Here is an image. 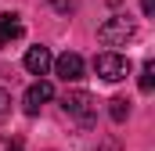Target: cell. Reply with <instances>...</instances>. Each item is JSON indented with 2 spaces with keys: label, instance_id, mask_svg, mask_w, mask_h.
<instances>
[{
  "label": "cell",
  "instance_id": "obj_1",
  "mask_svg": "<svg viewBox=\"0 0 155 151\" xmlns=\"http://www.w3.org/2000/svg\"><path fill=\"white\" fill-rule=\"evenodd\" d=\"M134 33H137V25H134L130 14H112L108 22H101L97 40L105 47H126V40H134Z\"/></svg>",
  "mask_w": 155,
  "mask_h": 151
},
{
  "label": "cell",
  "instance_id": "obj_2",
  "mask_svg": "<svg viewBox=\"0 0 155 151\" xmlns=\"http://www.w3.org/2000/svg\"><path fill=\"white\" fill-rule=\"evenodd\" d=\"M61 108L72 115V119H79L83 126H94V119H97V101H94L87 90H69V94L61 97Z\"/></svg>",
  "mask_w": 155,
  "mask_h": 151
},
{
  "label": "cell",
  "instance_id": "obj_3",
  "mask_svg": "<svg viewBox=\"0 0 155 151\" xmlns=\"http://www.w3.org/2000/svg\"><path fill=\"white\" fill-rule=\"evenodd\" d=\"M94 72L101 76L105 83H119V79L130 76V61H126L123 54H116V50H105V54L94 58Z\"/></svg>",
  "mask_w": 155,
  "mask_h": 151
},
{
  "label": "cell",
  "instance_id": "obj_4",
  "mask_svg": "<svg viewBox=\"0 0 155 151\" xmlns=\"http://www.w3.org/2000/svg\"><path fill=\"white\" fill-rule=\"evenodd\" d=\"M54 97V86L47 83V79H40V83H33L29 90H25V115H36L47 101Z\"/></svg>",
  "mask_w": 155,
  "mask_h": 151
},
{
  "label": "cell",
  "instance_id": "obj_5",
  "mask_svg": "<svg viewBox=\"0 0 155 151\" xmlns=\"http://www.w3.org/2000/svg\"><path fill=\"white\" fill-rule=\"evenodd\" d=\"M54 72L61 76L65 83H76V79H83V58L72 54V50H65L61 58H54Z\"/></svg>",
  "mask_w": 155,
  "mask_h": 151
},
{
  "label": "cell",
  "instance_id": "obj_6",
  "mask_svg": "<svg viewBox=\"0 0 155 151\" xmlns=\"http://www.w3.org/2000/svg\"><path fill=\"white\" fill-rule=\"evenodd\" d=\"M22 65H25L33 76H47V72H51V65H54V58H51L47 47H29L25 58H22Z\"/></svg>",
  "mask_w": 155,
  "mask_h": 151
},
{
  "label": "cell",
  "instance_id": "obj_7",
  "mask_svg": "<svg viewBox=\"0 0 155 151\" xmlns=\"http://www.w3.org/2000/svg\"><path fill=\"white\" fill-rule=\"evenodd\" d=\"M22 33H25V25L18 14H0V47H11L15 40H22Z\"/></svg>",
  "mask_w": 155,
  "mask_h": 151
},
{
  "label": "cell",
  "instance_id": "obj_8",
  "mask_svg": "<svg viewBox=\"0 0 155 151\" xmlns=\"http://www.w3.org/2000/svg\"><path fill=\"white\" fill-rule=\"evenodd\" d=\"M108 115H112V122H126L130 101H126V97H112V101H108Z\"/></svg>",
  "mask_w": 155,
  "mask_h": 151
},
{
  "label": "cell",
  "instance_id": "obj_9",
  "mask_svg": "<svg viewBox=\"0 0 155 151\" xmlns=\"http://www.w3.org/2000/svg\"><path fill=\"white\" fill-rule=\"evenodd\" d=\"M152 86H155V61H144V69H141V90L152 94Z\"/></svg>",
  "mask_w": 155,
  "mask_h": 151
},
{
  "label": "cell",
  "instance_id": "obj_10",
  "mask_svg": "<svg viewBox=\"0 0 155 151\" xmlns=\"http://www.w3.org/2000/svg\"><path fill=\"white\" fill-rule=\"evenodd\" d=\"M7 112H11V94H7V90L0 86V119H4Z\"/></svg>",
  "mask_w": 155,
  "mask_h": 151
},
{
  "label": "cell",
  "instance_id": "obj_11",
  "mask_svg": "<svg viewBox=\"0 0 155 151\" xmlns=\"http://www.w3.org/2000/svg\"><path fill=\"white\" fill-rule=\"evenodd\" d=\"M0 151H18V144H11V137H0Z\"/></svg>",
  "mask_w": 155,
  "mask_h": 151
},
{
  "label": "cell",
  "instance_id": "obj_12",
  "mask_svg": "<svg viewBox=\"0 0 155 151\" xmlns=\"http://www.w3.org/2000/svg\"><path fill=\"white\" fill-rule=\"evenodd\" d=\"M141 7H144V14H152V11H155V0H141Z\"/></svg>",
  "mask_w": 155,
  "mask_h": 151
}]
</instances>
